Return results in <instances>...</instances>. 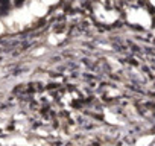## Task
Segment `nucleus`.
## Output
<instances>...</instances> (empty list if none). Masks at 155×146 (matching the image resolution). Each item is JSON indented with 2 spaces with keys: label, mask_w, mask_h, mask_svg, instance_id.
Wrapping results in <instances>:
<instances>
[{
  "label": "nucleus",
  "mask_w": 155,
  "mask_h": 146,
  "mask_svg": "<svg viewBox=\"0 0 155 146\" xmlns=\"http://www.w3.org/2000/svg\"><path fill=\"white\" fill-rule=\"evenodd\" d=\"M8 5H9V0H0V6H2L3 9H6Z\"/></svg>",
  "instance_id": "1"
}]
</instances>
